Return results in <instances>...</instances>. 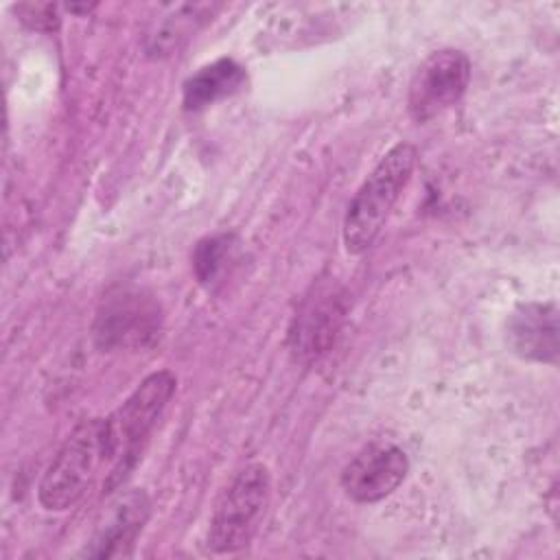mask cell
Returning <instances> with one entry per match:
<instances>
[{"label": "cell", "instance_id": "6da1fadb", "mask_svg": "<svg viewBox=\"0 0 560 560\" xmlns=\"http://www.w3.org/2000/svg\"><path fill=\"white\" fill-rule=\"evenodd\" d=\"M418 164V147L400 140L392 144L385 155L374 164L348 201L341 241L350 256L365 254L381 236L394 206L413 177Z\"/></svg>", "mask_w": 560, "mask_h": 560}, {"label": "cell", "instance_id": "7a4b0ae2", "mask_svg": "<svg viewBox=\"0 0 560 560\" xmlns=\"http://www.w3.org/2000/svg\"><path fill=\"white\" fill-rule=\"evenodd\" d=\"M177 392V376L171 370L147 374L136 389L105 418L112 442V468L105 479V492L120 490L136 468L149 435Z\"/></svg>", "mask_w": 560, "mask_h": 560}, {"label": "cell", "instance_id": "3957f363", "mask_svg": "<svg viewBox=\"0 0 560 560\" xmlns=\"http://www.w3.org/2000/svg\"><path fill=\"white\" fill-rule=\"evenodd\" d=\"M105 459H112L107 420L90 418L79 422L57 448L37 483L39 505L46 512L74 508Z\"/></svg>", "mask_w": 560, "mask_h": 560}, {"label": "cell", "instance_id": "277c9868", "mask_svg": "<svg viewBox=\"0 0 560 560\" xmlns=\"http://www.w3.org/2000/svg\"><path fill=\"white\" fill-rule=\"evenodd\" d=\"M271 472L262 462H249L228 481L214 501L206 547L212 553H236L252 545L271 505Z\"/></svg>", "mask_w": 560, "mask_h": 560}, {"label": "cell", "instance_id": "5b68a950", "mask_svg": "<svg viewBox=\"0 0 560 560\" xmlns=\"http://www.w3.org/2000/svg\"><path fill=\"white\" fill-rule=\"evenodd\" d=\"M472 79V61L459 48H440L416 68L407 90V114L418 125L457 105Z\"/></svg>", "mask_w": 560, "mask_h": 560}, {"label": "cell", "instance_id": "8992f818", "mask_svg": "<svg viewBox=\"0 0 560 560\" xmlns=\"http://www.w3.org/2000/svg\"><path fill=\"white\" fill-rule=\"evenodd\" d=\"M160 304L138 289H112L96 311L92 326L96 348L112 352L118 348H142L160 335Z\"/></svg>", "mask_w": 560, "mask_h": 560}, {"label": "cell", "instance_id": "52a82bcc", "mask_svg": "<svg viewBox=\"0 0 560 560\" xmlns=\"http://www.w3.org/2000/svg\"><path fill=\"white\" fill-rule=\"evenodd\" d=\"M346 291L337 282H319L300 304L289 328V352L300 363L322 359L335 343L346 317Z\"/></svg>", "mask_w": 560, "mask_h": 560}, {"label": "cell", "instance_id": "ba28073f", "mask_svg": "<svg viewBox=\"0 0 560 560\" xmlns=\"http://www.w3.org/2000/svg\"><path fill=\"white\" fill-rule=\"evenodd\" d=\"M407 453L392 442L363 446L341 470L339 486L354 503L370 505L392 497L409 475Z\"/></svg>", "mask_w": 560, "mask_h": 560}, {"label": "cell", "instance_id": "9c48e42d", "mask_svg": "<svg viewBox=\"0 0 560 560\" xmlns=\"http://www.w3.org/2000/svg\"><path fill=\"white\" fill-rule=\"evenodd\" d=\"M153 512V501L144 488H122L103 510L94 532L79 558H127L133 553Z\"/></svg>", "mask_w": 560, "mask_h": 560}, {"label": "cell", "instance_id": "30bf717a", "mask_svg": "<svg viewBox=\"0 0 560 560\" xmlns=\"http://www.w3.org/2000/svg\"><path fill=\"white\" fill-rule=\"evenodd\" d=\"M510 350L532 363H558V306L556 302H523L508 317Z\"/></svg>", "mask_w": 560, "mask_h": 560}, {"label": "cell", "instance_id": "8fae6325", "mask_svg": "<svg viewBox=\"0 0 560 560\" xmlns=\"http://www.w3.org/2000/svg\"><path fill=\"white\" fill-rule=\"evenodd\" d=\"M219 4H206V2H184V4H171L164 13H160L151 28L144 35L142 48L149 59H166L171 55H177L179 48H184L195 33H199L214 15Z\"/></svg>", "mask_w": 560, "mask_h": 560}, {"label": "cell", "instance_id": "7c38bea8", "mask_svg": "<svg viewBox=\"0 0 560 560\" xmlns=\"http://www.w3.org/2000/svg\"><path fill=\"white\" fill-rule=\"evenodd\" d=\"M247 83L245 68L232 57H219L192 72L182 85L184 112H201L234 96Z\"/></svg>", "mask_w": 560, "mask_h": 560}, {"label": "cell", "instance_id": "4fadbf2b", "mask_svg": "<svg viewBox=\"0 0 560 560\" xmlns=\"http://www.w3.org/2000/svg\"><path fill=\"white\" fill-rule=\"evenodd\" d=\"M234 234L221 232L201 238L192 249V273L206 289H214L223 282L230 262L234 260Z\"/></svg>", "mask_w": 560, "mask_h": 560}]
</instances>
